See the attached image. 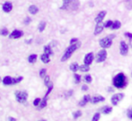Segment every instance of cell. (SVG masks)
Instances as JSON below:
<instances>
[{"mask_svg": "<svg viewBox=\"0 0 132 121\" xmlns=\"http://www.w3.org/2000/svg\"><path fill=\"white\" fill-rule=\"evenodd\" d=\"M113 86L117 89H123L127 84V78L123 73H119L113 78Z\"/></svg>", "mask_w": 132, "mask_h": 121, "instance_id": "6da1fadb", "label": "cell"}, {"mask_svg": "<svg viewBox=\"0 0 132 121\" xmlns=\"http://www.w3.org/2000/svg\"><path fill=\"white\" fill-rule=\"evenodd\" d=\"M80 45H81V44H80L79 42H77V43L74 44L69 45V46L67 48V50H66V52H65V53H64V55L62 56L61 62H66V61H68V60L71 57V55L75 53V51H76L77 48L80 47Z\"/></svg>", "mask_w": 132, "mask_h": 121, "instance_id": "7a4b0ae2", "label": "cell"}, {"mask_svg": "<svg viewBox=\"0 0 132 121\" xmlns=\"http://www.w3.org/2000/svg\"><path fill=\"white\" fill-rule=\"evenodd\" d=\"M114 34H111V35L107 36V37H104V38L101 39L99 41V44H100V46L103 49H106V48L111 47L112 44V39L114 38Z\"/></svg>", "mask_w": 132, "mask_h": 121, "instance_id": "3957f363", "label": "cell"}, {"mask_svg": "<svg viewBox=\"0 0 132 121\" xmlns=\"http://www.w3.org/2000/svg\"><path fill=\"white\" fill-rule=\"evenodd\" d=\"M27 97H28V94H27V92L25 91H15V99H16V100L18 102H20V103H24L25 102L27 99Z\"/></svg>", "mask_w": 132, "mask_h": 121, "instance_id": "277c9868", "label": "cell"}, {"mask_svg": "<svg viewBox=\"0 0 132 121\" xmlns=\"http://www.w3.org/2000/svg\"><path fill=\"white\" fill-rule=\"evenodd\" d=\"M124 98L123 93H117V94H114L112 97V103L113 106H117L119 102H120L122 99Z\"/></svg>", "mask_w": 132, "mask_h": 121, "instance_id": "5b68a950", "label": "cell"}, {"mask_svg": "<svg viewBox=\"0 0 132 121\" xmlns=\"http://www.w3.org/2000/svg\"><path fill=\"white\" fill-rule=\"evenodd\" d=\"M107 58V52H106L104 49L101 50L99 53H97V57H96V62H104Z\"/></svg>", "mask_w": 132, "mask_h": 121, "instance_id": "8992f818", "label": "cell"}, {"mask_svg": "<svg viewBox=\"0 0 132 121\" xmlns=\"http://www.w3.org/2000/svg\"><path fill=\"white\" fill-rule=\"evenodd\" d=\"M120 54L121 55H126L128 52H129V46L124 41L120 42Z\"/></svg>", "mask_w": 132, "mask_h": 121, "instance_id": "52a82bcc", "label": "cell"}, {"mask_svg": "<svg viewBox=\"0 0 132 121\" xmlns=\"http://www.w3.org/2000/svg\"><path fill=\"white\" fill-rule=\"evenodd\" d=\"M94 53H87L86 55H85V59H84V62H85V64L86 65H90L93 62V61H94Z\"/></svg>", "mask_w": 132, "mask_h": 121, "instance_id": "ba28073f", "label": "cell"}, {"mask_svg": "<svg viewBox=\"0 0 132 121\" xmlns=\"http://www.w3.org/2000/svg\"><path fill=\"white\" fill-rule=\"evenodd\" d=\"M23 34H24L23 31H20V30H15V31H13V32L11 33V34H10L9 37H10L11 39H18V38H20V37H22Z\"/></svg>", "mask_w": 132, "mask_h": 121, "instance_id": "9c48e42d", "label": "cell"}, {"mask_svg": "<svg viewBox=\"0 0 132 121\" xmlns=\"http://www.w3.org/2000/svg\"><path fill=\"white\" fill-rule=\"evenodd\" d=\"M106 15V11H101L98 15L95 17V23L96 24H99V23H103V20L104 19Z\"/></svg>", "mask_w": 132, "mask_h": 121, "instance_id": "30bf717a", "label": "cell"}, {"mask_svg": "<svg viewBox=\"0 0 132 121\" xmlns=\"http://www.w3.org/2000/svg\"><path fill=\"white\" fill-rule=\"evenodd\" d=\"M104 98L103 96H101V95H96V96H94L91 99V102L93 104H97L101 102V101H104Z\"/></svg>", "mask_w": 132, "mask_h": 121, "instance_id": "8fae6325", "label": "cell"}, {"mask_svg": "<svg viewBox=\"0 0 132 121\" xmlns=\"http://www.w3.org/2000/svg\"><path fill=\"white\" fill-rule=\"evenodd\" d=\"M91 99L92 98L90 97V95H85L84 98H83V99L79 102V106H81V107L85 106L89 101H91Z\"/></svg>", "mask_w": 132, "mask_h": 121, "instance_id": "7c38bea8", "label": "cell"}, {"mask_svg": "<svg viewBox=\"0 0 132 121\" xmlns=\"http://www.w3.org/2000/svg\"><path fill=\"white\" fill-rule=\"evenodd\" d=\"M2 8H3L4 12L9 13V12H11V11H12L13 6H12V4H11V3H9V2H6V3L3 5Z\"/></svg>", "mask_w": 132, "mask_h": 121, "instance_id": "4fadbf2b", "label": "cell"}, {"mask_svg": "<svg viewBox=\"0 0 132 121\" xmlns=\"http://www.w3.org/2000/svg\"><path fill=\"white\" fill-rule=\"evenodd\" d=\"M103 28H104V24H103V23L97 24L96 26H95V29H94V34H99V33H101L103 32Z\"/></svg>", "mask_w": 132, "mask_h": 121, "instance_id": "5bb4252c", "label": "cell"}, {"mask_svg": "<svg viewBox=\"0 0 132 121\" xmlns=\"http://www.w3.org/2000/svg\"><path fill=\"white\" fill-rule=\"evenodd\" d=\"M3 83L4 85H12L14 84V79L10 76H6L3 79Z\"/></svg>", "mask_w": 132, "mask_h": 121, "instance_id": "9a60e30c", "label": "cell"}, {"mask_svg": "<svg viewBox=\"0 0 132 121\" xmlns=\"http://www.w3.org/2000/svg\"><path fill=\"white\" fill-rule=\"evenodd\" d=\"M101 111H102V113H103V114H105V115H107V114H110V113L112 111V107H109V106H104V107H103V108H102Z\"/></svg>", "mask_w": 132, "mask_h": 121, "instance_id": "2e32d148", "label": "cell"}, {"mask_svg": "<svg viewBox=\"0 0 132 121\" xmlns=\"http://www.w3.org/2000/svg\"><path fill=\"white\" fill-rule=\"evenodd\" d=\"M29 12L31 13L32 15H36V14L39 12V9L36 6H31L29 7Z\"/></svg>", "mask_w": 132, "mask_h": 121, "instance_id": "e0dca14e", "label": "cell"}, {"mask_svg": "<svg viewBox=\"0 0 132 121\" xmlns=\"http://www.w3.org/2000/svg\"><path fill=\"white\" fill-rule=\"evenodd\" d=\"M41 60L44 62V63H48V62H50V55H48L46 53H43V54L41 56Z\"/></svg>", "mask_w": 132, "mask_h": 121, "instance_id": "ac0fdd59", "label": "cell"}, {"mask_svg": "<svg viewBox=\"0 0 132 121\" xmlns=\"http://www.w3.org/2000/svg\"><path fill=\"white\" fill-rule=\"evenodd\" d=\"M44 53H46V54L50 55V56L53 54V52H52V50H51V48H50V45H46V46L44 47Z\"/></svg>", "mask_w": 132, "mask_h": 121, "instance_id": "d6986e66", "label": "cell"}, {"mask_svg": "<svg viewBox=\"0 0 132 121\" xmlns=\"http://www.w3.org/2000/svg\"><path fill=\"white\" fill-rule=\"evenodd\" d=\"M120 26H121V24H120V21H114V22H113V24H112V29L118 30V29H120Z\"/></svg>", "mask_w": 132, "mask_h": 121, "instance_id": "ffe728a7", "label": "cell"}, {"mask_svg": "<svg viewBox=\"0 0 132 121\" xmlns=\"http://www.w3.org/2000/svg\"><path fill=\"white\" fill-rule=\"evenodd\" d=\"M70 70L74 72H76V71H77V70H79V65L77 64L76 62H74L70 65Z\"/></svg>", "mask_w": 132, "mask_h": 121, "instance_id": "44dd1931", "label": "cell"}, {"mask_svg": "<svg viewBox=\"0 0 132 121\" xmlns=\"http://www.w3.org/2000/svg\"><path fill=\"white\" fill-rule=\"evenodd\" d=\"M36 60H37V55L36 54H32V55H30L28 57V62L30 63H34L36 62Z\"/></svg>", "mask_w": 132, "mask_h": 121, "instance_id": "7402d4cb", "label": "cell"}, {"mask_svg": "<svg viewBox=\"0 0 132 121\" xmlns=\"http://www.w3.org/2000/svg\"><path fill=\"white\" fill-rule=\"evenodd\" d=\"M79 70L83 72H86L90 70V67H89V65H86V64H84V65H81L79 66Z\"/></svg>", "mask_w": 132, "mask_h": 121, "instance_id": "603a6c76", "label": "cell"}, {"mask_svg": "<svg viewBox=\"0 0 132 121\" xmlns=\"http://www.w3.org/2000/svg\"><path fill=\"white\" fill-rule=\"evenodd\" d=\"M73 0H63V5L61 6V9H66L69 6V4L72 2Z\"/></svg>", "mask_w": 132, "mask_h": 121, "instance_id": "cb8c5ba5", "label": "cell"}, {"mask_svg": "<svg viewBox=\"0 0 132 121\" xmlns=\"http://www.w3.org/2000/svg\"><path fill=\"white\" fill-rule=\"evenodd\" d=\"M45 27H46V22L42 21V22H41V23L39 24L38 29H39V31H40V32H42V31H44Z\"/></svg>", "mask_w": 132, "mask_h": 121, "instance_id": "d4e9b609", "label": "cell"}, {"mask_svg": "<svg viewBox=\"0 0 132 121\" xmlns=\"http://www.w3.org/2000/svg\"><path fill=\"white\" fill-rule=\"evenodd\" d=\"M47 106V98H44L40 103V109H43Z\"/></svg>", "mask_w": 132, "mask_h": 121, "instance_id": "484cf974", "label": "cell"}, {"mask_svg": "<svg viewBox=\"0 0 132 121\" xmlns=\"http://www.w3.org/2000/svg\"><path fill=\"white\" fill-rule=\"evenodd\" d=\"M44 83H45V85L47 86V87H49V86H50L52 83L50 82V76H46L45 78H44Z\"/></svg>", "mask_w": 132, "mask_h": 121, "instance_id": "4316f807", "label": "cell"}, {"mask_svg": "<svg viewBox=\"0 0 132 121\" xmlns=\"http://www.w3.org/2000/svg\"><path fill=\"white\" fill-rule=\"evenodd\" d=\"M100 118H101L100 113H95V114L94 115V117H93V119H92V121H99Z\"/></svg>", "mask_w": 132, "mask_h": 121, "instance_id": "83f0119b", "label": "cell"}, {"mask_svg": "<svg viewBox=\"0 0 132 121\" xmlns=\"http://www.w3.org/2000/svg\"><path fill=\"white\" fill-rule=\"evenodd\" d=\"M0 34L3 36H6L8 34V30L6 29V28H3V29L0 30Z\"/></svg>", "mask_w": 132, "mask_h": 121, "instance_id": "f1b7e54d", "label": "cell"}, {"mask_svg": "<svg viewBox=\"0 0 132 121\" xmlns=\"http://www.w3.org/2000/svg\"><path fill=\"white\" fill-rule=\"evenodd\" d=\"M81 115H82V112H81L80 110H77V111H76V112L73 114V118H75V119H76V118H79Z\"/></svg>", "mask_w": 132, "mask_h": 121, "instance_id": "f546056e", "label": "cell"}, {"mask_svg": "<svg viewBox=\"0 0 132 121\" xmlns=\"http://www.w3.org/2000/svg\"><path fill=\"white\" fill-rule=\"evenodd\" d=\"M74 77H75V81H76V83H79L80 81H81V76H80L79 74H76L75 73L74 74Z\"/></svg>", "mask_w": 132, "mask_h": 121, "instance_id": "4dcf8cb0", "label": "cell"}, {"mask_svg": "<svg viewBox=\"0 0 132 121\" xmlns=\"http://www.w3.org/2000/svg\"><path fill=\"white\" fill-rule=\"evenodd\" d=\"M112 24H113V22L112 21H111V20H109V21H107L105 24H104V27H106V28H112Z\"/></svg>", "mask_w": 132, "mask_h": 121, "instance_id": "1f68e13d", "label": "cell"}, {"mask_svg": "<svg viewBox=\"0 0 132 121\" xmlns=\"http://www.w3.org/2000/svg\"><path fill=\"white\" fill-rule=\"evenodd\" d=\"M92 77H91V75H85V81L86 83H91L92 82Z\"/></svg>", "mask_w": 132, "mask_h": 121, "instance_id": "d6a6232c", "label": "cell"}, {"mask_svg": "<svg viewBox=\"0 0 132 121\" xmlns=\"http://www.w3.org/2000/svg\"><path fill=\"white\" fill-rule=\"evenodd\" d=\"M40 76H41V78H42V79H44V78L46 77V69H42V70L40 71Z\"/></svg>", "mask_w": 132, "mask_h": 121, "instance_id": "836d02e7", "label": "cell"}, {"mask_svg": "<svg viewBox=\"0 0 132 121\" xmlns=\"http://www.w3.org/2000/svg\"><path fill=\"white\" fill-rule=\"evenodd\" d=\"M52 89H53V84H51L50 86H49V89H48L47 92H46V95H45V97H44V98H47L48 96H49V94H50V91L52 90Z\"/></svg>", "mask_w": 132, "mask_h": 121, "instance_id": "e575fe53", "label": "cell"}, {"mask_svg": "<svg viewBox=\"0 0 132 121\" xmlns=\"http://www.w3.org/2000/svg\"><path fill=\"white\" fill-rule=\"evenodd\" d=\"M127 116H128V118H129V119H132V108H130V109L128 110Z\"/></svg>", "mask_w": 132, "mask_h": 121, "instance_id": "d590c367", "label": "cell"}, {"mask_svg": "<svg viewBox=\"0 0 132 121\" xmlns=\"http://www.w3.org/2000/svg\"><path fill=\"white\" fill-rule=\"evenodd\" d=\"M22 80H23V77H18L16 79H14V84H16V83L20 82V81H22Z\"/></svg>", "mask_w": 132, "mask_h": 121, "instance_id": "8d00e7d4", "label": "cell"}, {"mask_svg": "<svg viewBox=\"0 0 132 121\" xmlns=\"http://www.w3.org/2000/svg\"><path fill=\"white\" fill-rule=\"evenodd\" d=\"M41 99L38 98V99H34V101H33V105H34V106H38L39 104L41 103Z\"/></svg>", "mask_w": 132, "mask_h": 121, "instance_id": "74e56055", "label": "cell"}, {"mask_svg": "<svg viewBox=\"0 0 132 121\" xmlns=\"http://www.w3.org/2000/svg\"><path fill=\"white\" fill-rule=\"evenodd\" d=\"M77 42H78V39L77 38H72L70 40V44H76Z\"/></svg>", "mask_w": 132, "mask_h": 121, "instance_id": "f35d334b", "label": "cell"}, {"mask_svg": "<svg viewBox=\"0 0 132 121\" xmlns=\"http://www.w3.org/2000/svg\"><path fill=\"white\" fill-rule=\"evenodd\" d=\"M124 35L126 36V37H128V38H129V39H132V33H124Z\"/></svg>", "mask_w": 132, "mask_h": 121, "instance_id": "ab89813d", "label": "cell"}, {"mask_svg": "<svg viewBox=\"0 0 132 121\" xmlns=\"http://www.w3.org/2000/svg\"><path fill=\"white\" fill-rule=\"evenodd\" d=\"M30 22H31V18H30V17L25 18V20H24V24H30Z\"/></svg>", "mask_w": 132, "mask_h": 121, "instance_id": "60d3db41", "label": "cell"}, {"mask_svg": "<svg viewBox=\"0 0 132 121\" xmlns=\"http://www.w3.org/2000/svg\"><path fill=\"white\" fill-rule=\"evenodd\" d=\"M72 93H73V90H69V91H68L67 93H66V98L70 97L71 95H72Z\"/></svg>", "mask_w": 132, "mask_h": 121, "instance_id": "b9f144b4", "label": "cell"}, {"mask_svg": "<svg viewBox=\"0 0 132 121\" xmlns=\"http://www.w3.org/2000/svg\"><path fill=\"white\" fill-rule=\"evenodd\" d=\"M88 89V87L86 85H84L82 87V90H84V91H85V90H87Z\"/></svg>", "mask_w": 132, "mask_h": 121, "instance_id": "7bdbcfd3", "label": "cell"}, {"mask_svg": "<svg viewBox=\"0 0 132 121\" xmlns=\"http://www.w3.org/2000/svg\"><path fill=\"white\" fill-rule=\"evenodd\" d=\"M9 121H16V119L14 118H9Z\"/></svg>", "mask_w": 132, "mask_h": 121, "instance_id": "ee69618b", "label": "cell"}, {"mask_svg": "<svg viewBox=\"0 0 132 121\" xmlns=\"http://www.w3.org/2000/svg\"><path fill=\"white\" fill-rule=\"evenodd\" d=\"M113 90V89H112V88H108V91H112Z\"/></svg>", "mask_w": 132, "mask_h": 121, "instance_id": "f6af8a7d", "label": "cell"}, {"mask_svg": "<svg viewBox=\"0 0 132 121\" xmlns=\"http://www.w3.org/2000/svg\"><path fill=\"white\" fill-rule=\"evenodd\" d=\"M0 82H1V78H0Z\"/></svg>", "mask_w": 132, "mask_h": 121, "instance_id": "bcb514c9", "label": "cell"}, {"mask_svg": "<svg viewBox=\"0 0 132 121\" xmlns=\"http://www.w3.org/2000/svg\"><path fill=\"white\" fill-rule=\"evenodd\" d=\"M41 121H46V120H41Z\"/></svg>", "mask_w": 132, "mask_h": 121, "instance_id": "7dc6e473", "label": "cell"}, {"mask_svg": "<svg viewBox=\"0 0 132 121\" xmlns=\"http://www.w3.org/2000/svg\"><path fill=\"white\" fill-rule=\"evenodd\" d=\"M131 77H132V73H131Z\"/></svg>", "mask_w": 132, "mask_h": 121, "instance_id": "c3c4849f", "label": "cell"}]
</instances>
